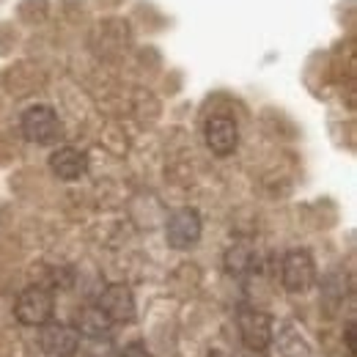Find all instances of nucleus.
<instances>
[{
    "mask_svg": "<svg viewBox=\"0 0 357 357\" xmlns=\"http://www.w3.org/2000/svg\"><path fill=\"white\" fill-rule=\"evenodd\" d=\"M256 264H259V259H256V250H253L250 242H234L223 256V267L231 278H245V275H250V272L256 269Z\"/></svg>",
    "mask_w": 357,
    "mask_h": 357,
    "instance_id": "obj_12",
    "label": "nucleus"
},
{
    "mask_svg": "<svg viewBox=\"0 0 357 357\" xmlns=\"http://www.w3.org/2000/svg\"><path fill=\"white\" fill-rule=\"evenodd\" d=\"M39 347L50 357H75L80 349V333L66 321H47L39 327Z\"/></svg>",
    "mask_w": 357,
    "mask_h": 357,
    "instance_id": "obj_6",
    "label": "nucleus"
},
{
    "mask_svg": "<svg viewBox=\"0 0 357 357\" xmlns=\"http://www.w3.org/2000/svg\"><path fill=\"white\" fill-rule=\"evenodd\" d=\"M119 357H154V355H151V349L143 341H130V344H124V349H121Z\"/></svg>",
    "mask_w": 357,
    "mask_h": 357,
    "instance_id": "obj_13",
    "label": "nucleus"
},
{
    "mask_svg": "<svg viewBox=\"0 0 357 357\" xmlns=\"http://www.w3.org/2000/svg\"><path fill=\"white\" fill-rule=\"evenodd\" d=\"M204 140H206L212 154L228 157L239 146V127H236V121L231 116H212L206 121V127H204Z\"/></svg>",
    "mask_w": 357,
    "mask_h": 357,
    "instance_id": "obj_8",
    "label": "nucleus"
},
{
    "mask_svg": "<svg viewBox=\"0 0 357 357\" xmlns=\"http://www.w3.org/2000/svg\"><path fill=\"white\" fill-rule=\"evenodd\" d=\"M209 357H228V355H225V352H212Z\"/></svg>",
    "mask_w": 357,
    "mask_h": 357,
    "instance_id": "obj_15",
    "label": "nucleus"
},
{
    "mask_svg": "<svg viewBox=\"0 0 357 357\" xmlns=\"http://www.w3.org/2000/svg\"><path fill=\"white\" fill-rule=\"evenodd\" d=\"M20 130L28 143H36V146H52L63 135L61 119L50 105H31L20 116Z\"/></svg>",
    "mask_w": 357,
    "mask_h": 357,
    "instance_id": "obj_1",
    "label": "nucleus"
},
{
    "mask_svg": "<svg viewBox=\"0 0 357 357\" xmlns=\"http://www.w3.org/2000/svg\"><path fill=\"white\" fill-rule=\"evenodd\" d=\"M113 327H116V324L99 311L96 305H86V308H80L77 316H75V330H77L80 335H86V338H93V341L107 338V335L113 333Z\"/></svg>",
    "mask_w": 357,
    "mask_h": 357,
    "instance_id": "obj_11",
    "label": "nucleus"
},
{
    "mask_svg": "<svg viewBox=\"0 0 357 357\" xmlns=\"http://www.w3.org/2000/svg\"><path fill=\"white\" fill-rule=\"evenodd\" d=\"M236 330H239L242 344L250 352H267L269 341H272V330H275V319L267 311L242 305L236 313Z\"/></svg>",
    "mask_w": 357,
    "mask_h": 357,
    "instance_id": "obj_3",
    "label": "nucleus"
},
{
    "mask_svg": "<svg viewBox=\"0 0 357 357\" xmlns=\"http://www.w3.org/2000/svg\"><path fill=\"white\" fill-rule=\"evenodd\" d=\"M55 313V297L42 286H28L14 303V316L25 327H42Z\"/></svg>",
    "mask_w": 357,
    "mask_h": 357,
    "instance_id": "obj_4",
    "label": "nucleus"
},
{
    "mask_svg": "<svg viewBox=\"0 0 357 357\" xmlns=\"http://www.w3.org/2000/svg\"><path fill=\"white\" fill-rule=\"evenodd\" d=\"M96 308L105 313L113 324H130L135 321V313H137V303H135V294L130 286L124 283H110L102 289L99 300H96Z\"/></svg>",
    "mask_w": 357,
    "mask_h": 357,
    "instance_id": "obj_7",
    "label": "nucleus"
},
{
    "mask_svg": "<svg viewBox=\"0 0 357 357\" xmlns=\"http://www.w3.org/2000/svg\"><path fill=\"white\" fill-rule=\"evenodd\" d=\"M50 171L61 181H77L89 174V154L77 146H58L50 154Z\"/></svg>",
    "mask_w": 357,
    "mask_h": 357,
    "instance_id": "obj_9",
    "label": "nucleus"
},
{
    "mask_svg": "<svg viewBox=\"0 0 357 357\" xmlns=\"http://www.w3.org/2000/svg\"><path fill=\"white\" fill-rule=\"evenodd\" d=\"M269 347L275 349V357H313L308 335L300 327H294L291 321H283L278 330H272Z\"/></svg>",
    "mask_w": 357,
    "mask_h": 357,
    "instance_id": "obj_10",
    "label": "nucleus"
},
{
    "mask_svg": "<svg viewBox=\"0 0 357 357\" xmlns=\"http://www.w3.org/2000/svg\"><path fill=\"white\" fill-rule=\"evenodd\" d=\"M347 349H349V355H355V352H357V344H355V321H349V324H347Z\"/></svg>",
    "mask_w": 357,
    "mask_h": 357,
    "instance_id": "obj_14",
    "label": "nucleus"
},
{
    "mask_svg": "<svg viewBox=\"0 0 357 357\" xmlns=\"http://www.w3.org/2000/svg\"><path fill=\"white\" fill-rule=\"evenodd\" d=\"M280 283L289 294H305L316 286V261L311 250L291 248L280 261Z\"/></svg>",
    "mask_w": 357,
    "mask_h": 357,
    "instance_id": "obj_2",
    "label": "nucleus"
},
{
    "mask_svg": "<svg viewBox=\"0 0 357 357\" xmlns=\"http://www.w3.org/2000/svg\"><path fill=\"white\" fill-rule=\"evenodd\" d=\"M201 231H204V223H201V215L190 206L184 209H176L168 223H165V242L174 248V250H190L198 245L201 239Z\"/></svg>",
    "mask_w": 357,
    "mask_h": 357,
    "instance_id": "obj_5",
    "label": "nucleus"
}]
</instances>
